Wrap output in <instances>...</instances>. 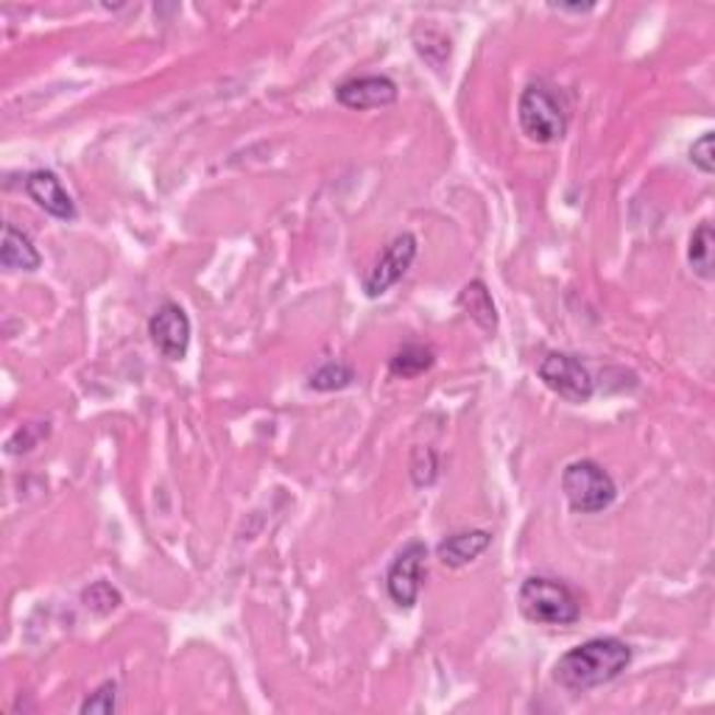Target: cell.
<instances>
[{"label": "cell", "instance_id": "9", "mask_svg": "<svg viewBox=\"0 0 715 715\" xmlns=\"http://www.w3.org/2000/svg\"><path fill=\"white\" fill-rule=\"evenodd\" d=\"M397 82L389 75H355L336 87V98L347 109H380L397 101Z\"/></svg>", "mask_w": 715, "mask_h": 715}, {"label": "cell", "instance_id": "11", "mask_svg": "<svg viewBox=\"0 0 715 715\" xmlns=\"http://www.w3.org/2000/svg\"><path fill=\"white\" fill-rule=\"evenodd\" d=\"M490 546H492L490 531L470 528V531H458V534H450V537H445V540L436 546V556L442 559V565L445 567H467Z\"/></svg>", "mask_w": 715, "mask_h": 715}, {"label": "cell", "instance_id": "21", "mask_svg": "<svg viewBox=\"0 0 715 715\" xmlns=\"http://www.w3.org/2000/svg\"><path fill=\"white\" fill-rule=\"evenodd\" d=\"M691 163H693V168L702 171L704 176H713V171H715L713 132H704L702 138L693 140V145H691Z\"/></svg>", "mask_w": 715, "mask_h": 715}, {"label": "cell", "instance_id": "17", "mask_svg": "<svg viewBox=\"0 0 715 715\" xmlns=\"http://www.w3.org/2000/svg\"><path fill=\"white\" fill-rule=\"evenodd\" d=\"M82 601L95 616H109L113 609L120 607V593L109 582H95L82 593Z\"/></svg>", "mask_w": 715, "mask_h": 715}, {"label": "cell", "instance_id": "10", "mask_svg": "<svg viewBox=\"0 0 715 715\" xmlns=\"http://www.w3.org/2000/svg\"><path fill=\"white\" fill-rule=\"evenodd\" d=\"M25 194L32 196V201H37V208H43L45 213L54 215V219L73 221L75 215H79L75 201L70 199L62 179H59L54 171H32V174L25 176Z\"/></svg>", "mask_w": 715, "mask_h": 715}, {"label": "cell", "instance_id": "1", "mask_svg": "<svg viewBox=\"0 0 715 715\" xmlns=\"http://www.w3.org/2000/svg\"><path fill=\"white\" fill-rule=\"evenodd\" d=\"M632 663V646L618 637H593L556 659L553 682L571 693H587L616 682Z\"/></svg>", "mask_w": 715, "mask_h": 715}, {"label": "cell", "instance_id": "14", "mask_svg": "<svg viewBox=\"0 0 715 715\" xmlns=\"http://www.w3.org/2000/svg\"><path fill=\"white\" fill-rule=\"evenodd\" d=\"M436 364V355H433L431 347L425 344H406L391 355L389 372L395 377H402V380H411V377H420L422 372H427Z\"/></svg>", "mask_w": 715, "mask_h": 715}, {"label": "cell", "instance_id": "18", "mask_svg": "<svg viewBox=\"0 0 715 715\" xmlns=\"http://www.w3.org/2000/svg\"><path fill=\"white\" fill-rule=\"evenodd\" d=\"M411 478L417 487H431L439 478V453L433 447H414L411 453Z\"/></svg>", "mask_w": 715, "mask_h": 715}, {"label": "cell", "instance_id": "4", "mask_svg": "<svg viewBox=\"0 0 715 715\" xmlns=\"http://www.w3.org/2000/svg\"><path fill=\"white\" fill-rule=\"evenodd\" d=\"M562 492H565L573 512L598 515V512L616 503L618 483L598 461L582 458V461L567 465L565 472H562Z\"/></svg>", "mask_w": 715, "mask_h": 715}, {"label": "cell", "instance_id": "6", "mask_svg": "<svg viewBox=\"0 0 715 715\" xmlns=\"http://www.w3.org/2000/svg\"><path fill=\"white\" fill-rule=\"evenodd\" d=\"M425 559L427 548L425 542L411 540L397 551L391 559L389 573H386V590H389L391 601L402 609H411L422 593V576H425Z\"/></svg>", "mask_w": 715, "mask_h": 715}, {"label": "cell", "instance_id": "5", "mask_svg": "<svg viewBox=\"0 0 715 715\" xmlns=\"http://www.w3.org/2000/svg\"><path fill=\"white\" fill-rule=\"evenodd\" d=\"M537 375L553 395L567 402H587L596 395V380L590 370L582 364V358L567 352H548L537 364Z\"/></svg>", "mask_w": 715, "mask_h": 715}, {"label": "cell", "instance_id": "20", "mask_svg": "<svg viewBox=\"0 0 715 715\" xmlns=\"http://www.w3.org/2000/svg\"><path fill=\"white\" fill-rule=\"evenodd\" d=\"M48 433H50L48 422H32V425H23L17 433H14L12 439L7 442V450L12 453V456H14V450H17V445H23V447H20V453L34 450V447H37L39 442L48 436Z\"/></svg>", "mask_w": 715, "mask_h": 715}, {"label": "cell", "instance_id": "22", "mask_svg": "<svg viewBox=\"0 0 715 715\" xmlns=\"http://www.w3.org/2000/svg\"><path fill=\"white\" fill-rule=\"evenodd\" d=\"M553 9H562V12H587V9L593 7H553Z\"/></svg>", "mask_w": 715, "mask_h": 715}, {"label": "cell", "instance_id": "19", "mask_svg": "<svg viewBox=\"0 0 715 715\" xmlns=\"http://www.w3.org/2000/svg\"><path fill=\"white\" fill-rule=\"evenodd\" d=\"M115 710H118V684L104 682V684H98V688H95L87 699H84L82 707H79V713L82 715H90V713L113 715Z\"/></svg>", "mask_w": 715, "mask_h": 715}, {"label": "cell", "instance_id": "13", "mask_svg": "<svg viewBox=\"0 0 715 715\" xmlns=\"http://www.w3.org/2000/svg\"><path fill=\"white\" fill-rule=\"evenodd\" d=\"M458 308L465 310L478 327H481L483 333H495L497 330V308L495 300H492L490 289L483 280H470L465 289L458 291Z\"/></svg>", "mask_w": 715, "mask_h": 715}, {"label": "cell", "instance_id": "15", "mask_svg": "<svg viewBox=\"0 0 715 715\" xmlns=\"http://www.w3.org/2000/svg\"><path fill=\"white\" fill-rule=\"evenodd\" d=\"M713 226L704 221V224L696 226V233L691 235V246H688V260H691L693 271H696L702 280H713Z\"/></svg>", "mask_w": 715, "mask_h": 715}, {"label": "cell", "instance_id": "16", "mask_svg": "<svg viewBox=\"0 0 715 715\" xmlns=\"http://www.w3.org/2000/svg\"><path fill=\"white\" fill-rule=\"evenodd\" d=\"M355 380V370L344 361H325L316 372H310L308 389L314 391H341L352 386Z\"/></svg>", "mask_w": 715, "mask_h": 715}, {"label": "cell", "instance_id": "8", "mask_svg": "<svg viewBox=\"0 0 715 715\" xmlns=\"http://www.w3.org/2000/svg\"><path fill=\"white\" fill-rule=\"evenodd\" d=\"M149 336L157 352L168 361H183L190 347V319L183 305L163 302L149 319Z\"/></svg>", "mask_w": 715, "mask_h": 715}, {"label": "cell", "instance_id": "12", "mask_svg": "<svg viewBox=\"0 0 715 715\" xmlns=\"http://www.w3.org/2000/svg\"><path fill=\"white\" fill-rule=\"evenodd\" d=\"M39 263H43V258H39L34 241L14 224H3L0 266L9 271H37Z\"/></svg>", "mask_w": 715, "mask_h": 715}, {"label": "cell", "instance_id": "7", "mask_svg": "<svg viewBox=\"0 0 715 715\" xmlns=\"http://www.w3.org/2000/svg\"><path fill=\"white\" fill-rule=\"evenodd\" d=\"M417 251H420V244H417L414 235L411 233L397 235V238L383 249V255L377 258V263L372 266L370 274H366L364 280L366 296L377 300V296L386 294L391 285L400 283L402 277L408 274V269L414 266Z\"/></svg>", "mask_w": 715, "mask_h": 715}, {"label": "cell", "instance_id": "2", "mask_svg": "<svg viewBox=\"0 0 715 715\" xmlns=\"http://www.w3.org/2000/svg\"><path fill=\"white\" fill-rule=\"evenodd\" d=\"M517 601H520L523 616L542 626H573L582 618V603L576 593L559 578L528 576L517 593Z\"/></svg>", "mask_w": 715, "mask_h": 715}, {"label": "cell", "instance_id": "3", "mask_svg": "<svg viewBox=\"0 0 715 715\" xmlns=\"http://www.w3.org/2000/svg\"><path fill=\"white\" fill-rule=\"evenodd\" d=\"M517 120L534 143H559L567 132V107L551 84L531 82L517 101Z\"/></svg>", "mask_w": 715, "mask_h": 715}]
</instances>
